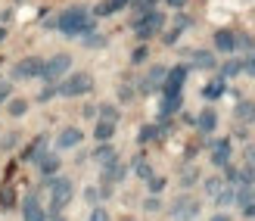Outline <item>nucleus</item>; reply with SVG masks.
<instances>
[{"instance_id": "37", "label": "nucleus", "mask_w": 255, "mask_h": 221, "mask_svg": "<svg viewBox=\"0 0 255 221\" xmlns=\"http://www.w3.org/2000/svg\"><path fill=\"white\" fill-rule=\"evenodd\" d=\"M87 221H109V212L103 209V206H94L91 215H87Z\"/></svg>"}, {"instance_id": "35", "label": "nucleus", "mask_w": 255, "mask_h": 221, "mask_svg": "<svg viewBox=\"0 0 255 221\" xmlns=\"http://www.w3.org/2000/svg\"><path fill=\"white\" fill-rule=\"evenodd\" d=\"M0 147H3L6 153H9L12 147H19V131H9V134H6L3 140H0Z\"/></svg>"}, {"instance_id": "31", "label": "nucleus", "mask_w": 255, "mask_h": 221, "mask_svg": "<svg viewBox=\"0 0 255 221\" xmlns=\"http://www.w3.org/2000/svg\"><path fill=\"white\" fill-rule=\"evenodd\" d=\"M165 184H168V181H165V178H159V175H152V178L146 181V187H149V197H159V193L165 190Z\"/></svg>"}, {"instance_id": "14", "label": "nucleus", "mask_w": 255, "mask_h": 221, "mask_svg": "<svg viewBox=\"0 0 255 221\" xmlns=\"http://www.w3.org/2000/svg\"><path fill=\"white\" fill-rule=\"evenodd\" d=\"M125 6H131V0H103V3H97L94 16H97V19H100V16H112V12H119V9H125Z\"/></svg>"}, {"instance_id": "39", "label": "nucleus", "mask_w": 255, "mask_h": 221, "mask_svg": "<svg viewBox=\"0 0 255 221\" xmlns=\"http://www.w3.org/2000/svg\"><path fill=\"white\" fill-rule=\"evenodd\" d=\"M143 209H146V212H159V209H162V200H159V197H146Z\"/></svg>"}, {"instance_id": "36", "label": "nucleus", "mask_w": 255, "mask_h": 221, "mask_svg": "<svg viewBox=\"0 0 255 221\" xmlns=\"http://www.w3.org/2000/svg\"><path fill=\"white\" fill-rule=\"evenodd\" d=\"M146 56H149V50H146V44H140L134 53H131V62L134 66H140V62H146Z\"/></svg>"}, {"instance_id": "8", "label": "nucleus", "mask_w": 255, "mask_h": 221, "mask_svg": "<svg viewBox=\"0 0 255 221\" xmlns=\"http://www.w3.org/2000/svg\"><path fill=\"white\" fill-rule=\"evenodd\" d=\"M22 221H47V209L41 206L37 193H25V200H22Z\"/></svg>"}, {"instance_id": "12", "label": "nucleus", "mask_w": 255, "mask_h": 221, "mask_svg": "<svg viewBox=\"0 0 255 221\" xmlns=\"http://www.w3.org/2000/svg\"><path fill=\"white\" fill-rule=\"evenodd\" d=\"M59 165H62V159H59V153H44L41 159H37V172H41L44 178H56V172H59Z\"/></svg>"}, {"instance_id": "49", "label": "nucleus", "mask_w": 255, "mask_h": 221, "mask_svg": "<svg viewBox=\"0 0 255 221\" xmlns=\"http://www.w3.org/2000/svg\"><path fill=\"white\" fill-rule=\"evenodd\" d=\"M209 221H231V215H227V212H218V215H212Z\"/></svg>"}, {"instance_id": "2", "label": "nucleus", "mask_w": 255, "mask_h": 221, "mask_svg": "<svg viewBox=\"0 0 255 221\" xmlns=\"http://www.w3.org/2000/svg\"><path fill=\"white\" fill-rule=\"evenodd\" d=\"M91 90H94V75L91 72H72L56 84L59 97H84V94H91Z\"/></svg>"}, {"instance_id": "4", "label": "nucleus", "mask_w": 255, "mask_h": 221, "mask_svg": "<svg viewBox=\"0 0 255 221\" xmlns=\"http://www.w3.org/2000/svg\"><path fill=\"white\" fill-rule=\"evenodd\" d=\"M69 69H72V56L69 53H56V56H50V59H44V69H41V78L47 84H59L62 78L69 75Z\"/></svg>"}, {"instance_id": "15", "label": "nucleus", "mask_w": 255, "mask_h": 221, "mask_svg": "<svg viewBox=\"0 0 255 221\" xmlns=\"http://www.w3.org/2000/svg\"><path fill=\"white\" fill-rule=\"evenodd\" d=\"M234 115H237L240 122H246V125H255V100H240Z\"/></svg>"}, {"instance_id": "16", "label": "nucleus", "mask_w": 255, "mask_h": 221, "mask_svg": "<svg viewBox=\"0 0 255 221\" xmlns=\"http://www.w3.org/2000/svg\"><path fill=\"white\" fill-rule=\"evenodd\" d=\"M224 90H227V78H221V75H218V78H212V81L202 87V97H206V100H218Z\"/></svg>"}, {"instance_id": "46", "label": "nucleus", "mask_w": 255, "mask_h": 221, "mask_svg": "<svg viewBox=\"0 0 255 221\" xmlns=\"http://www.w3.org/2000/svg\"><path fill=\"white\" fill-rule=\"evenodd\" d=\"M165 3H168L171 9H184V6H187V0H165Z\"/></svg>"}, {"instance_id": "40", "label": "nucleus", "mask_w": 255, "mask_h": 221, "mask_svg": "<svg viewBox=\"0 0 255 221\" xmlns=\"http://www.w3.org/2000/svg\"><path fill=\"white\" fill-rule=\"evenodd\" d=\"M243 159H246V165H255V144L243 147Z\"/></svg>"}, {"instance_id": "3", "label": "nucleus", "mask_w": 255, "mask_h": 221, "mask_svg": "<svg viewBox=\"0 0 255 221\" xmlns=\"http://www.w3.org/2000/svg\"><path fill=\"white\" fill-rule=\"evenodd\" d=\"M162 28H165V16L159 9H152V12H146V16H140V19H134V34H137V41H149V37H156V34H162Z\"/></svg>"}, {"instance_id": "22", "label": "nucleus", "mask_w": 255, "mask_h": 221, "mask_svg": "<svg viewBox=\"0 0 255 221\" xmlns=\"http://www.w3.org/2000/svg\"><path fill=\"white\" fill-rule=\"evenodd\" d=\"M193 66L196 69H215V66H218V59H215L209 50H196V53H193Z\"/></svg>"}, {"instance_id": "51", "label": "nucleus", "mask_w": 255, "mask_h": 221, "mask_svg": "<svg viewBox=\"0 0 255 221\" xmlns=\"http://www.w3.org/2000/svg\"><path fill=\"white\" fill-rule=\"evenodd\" d=\"M119 221H137V218H131V215H125V218H119Z\"/></svg>"}, {"instance_id": "17", "label": "nucleus", "mask_w": 255, "mask_h": 221, "mask_svg": "<svg viewBox=\"0 0 255 221\" xmlns=\"http://www.w3.org/2000/svg\"><path fill=\"white\" fill-rule=\"evenodd\" d=\"M91 159H94L97 165H109L112 159H119V153H116V147H112V144H100V147L94 150Z\"/></svg>"}, {"instance_id": "11", "label": "nucleus", "mask_w": 255, "mask_h": 221, "mask_svg": "<svg viewBox=\"0 0 255 221\" xmlns=\"http://www.w3.org/2000/svg\"><path fill=\"white\" fill-rule=\"evenodd\" d=\"M81 140H84L81 128H62V131L56 134V147L59 150H75V147H81Z\"/></svg>"}, {"instance_id": "25", "label": "nucleus", "mask_w": 255, "mask_h": 221, "mask_svg": "<svg viewBox=\"0 0 255 221\" xmlns=\"http://www.w3.org/2000/svg\"><path fill=\"white\" fill-rule=\"evenodd\" d=\"M97 122H119V109L112 106V103H103V106H97Z\"/></svg>"}, {"instance_id": "41", "label": "nucleus", "mask_w": 255, "mask_h": 221, "mask_svg": "<svg viewBox=\"0 0 255 221\" xmlns=\"http://www.w3.org/2000/svg\"><path fill=\"white\" fill-rule=\"evenodd\" d=\"M100 197H103V190H97V187H87V190H84V200H87V203H97Z\"/></svg>"}, {"instance_id": "48", "label": "nucleus", "mask_w": 255, "mask_h": 221, "mask_svg": "<svg viewBox=\"0 0 255 221\" xmlns=\"http://www.w3.org/2000/svg\"><path fill=\"white\" fill-rule=\"evenodd\" d=\"M119 97H122V100H131V97H134V90H131V87H122V90H119Z\"/></svg>"}, {"instance_id": "45", "label": "nucleus", "mask_w": 255, "mask_h": 221, "mask_svg": "<svg viewBox=\"0 0 255 221\" xmlns=\"http://www.w3.org/2000/svg\"><path fill=\"white\" fill-rule=\"evenodd\" d=\"M81 115H84V119H97V106H84Z\"/></svg>"}, {"instance_id": "44", "label": "nucleus", "mask_w": 255, "mask_h": 221, "mask_svg": "<svg viewBox=\"0 0 255 221\" xmlns=\"http://www.w3.org/2000/svg\"><path fill=\"white\" fill-rule=\"evenodd\" d=\"M50 97H56V84H50V87H44V90H41V100H44V103H47Z\"/></svg>"}, {"instance_id": "7", "label": "nucleus", "mask_w": 255, "mask_h": 221, "mask_svg": "<svg viewBox=\"0 0 255 221\" xmlns=\"http://www.w3.org/2000/svg\"><path fill=\"white\" fill-rule=\"evenodd\" d=\"M187 75H190L187 66H171L168 75H165V84H162V97H174V94H181V90H184V81H187Z\"/></svg>"}, {"instance_id": "13", "label": "nucleus", "mask_w": 255, "mask_h": 221, "mask_svg": "<svg viewBox=\"0 0 255 221\" xmlns=\"http://www.w3.org/2000/svg\"><path fill=\"white\" fill-rule=\"evenodd\" d=\"M215 128H218V112H215V109H202L196 115V131L199 134H212Z\"/></svg>"}, {"instance_id": "1", "label": "nucleus", "mask_w": 255, "mask_h": 221, "mask_svg": "<svg viewBox=\"0 0 255 221\" xmlns=\"http://www.w3.org/2000/svg\"><path fill=\"white\" fill-rule=\"evenodd\" d=\"M56 28L66 34V37H84V34L94 31V16L84 6H72V9H66L56 19Z\"/></svg>"}, {"instance_id": "20", "label": "nucleus", "mask_w": 255, "mask_h": 221, "mask_svg": "<svg viewBox=\"0 0 255 221\" xmlns=\"http://www.w3.org/2000/svg\"><path fill=\"white\" fill-rule=\"evenodd\" d=\"M215 47H218L221 53H234V31H227V28L215 31Z\"/></svg>"}, {"instance_id": "6", "label": "nucleus", "mask_w": 255, "mask_h": 221, "mask_svg": "<svg viewBox=\"0 0 255 221\" xmlns=\"http://www.w3.org/2000/svg\"><path fill=\"white\" fill-rule=\"evenodd\" d=\"M41 69H44V59L41 56H25V59H19L16 66H12V78L16 81H28V78H41Z\"/></svg>"}, {"instance_id": "23", "label": "nucleus", "mask_w": 255, "mask_h": 221, "mask_svg": "<svg viewBox=\"0 0 255 221\" xmlns=\"http://www.w3.org/2000/svg\"><path fill=\"white\" fill-rule=\"evenodd\" d=\"M227 187V181L224 178H218V175H215V178H206V181H202V190H206L209 193V197H218V193Z\"/></svg>"}, {"instance_id": "18", "label": "nucleus", "mask_w": 255, "mask_h": 221, "mask_svg": "<svg viewBox=\"0 0 255 221\" xmlns=\"http://www.w3.org/2000/svg\"><path fill=\"white\" fill-rule=\"evenodd\" d=\"M44 153H47V137L41 134V137H37V140H34V144L28 147V150H25V153H22V159H25V162H37V159H41V156H44Z\"/></svg>"}, {"instance_id": "24", "label": "nucleus", "mask_w": 255, "mask_h": 221, "mask_svg": "<svg viewBox=\"0 0 255 221\" xmlns=\"http://www.w3.org/2000/svg\"><path fill=\"white\" fill-rule=\"evenodd\" d=\"M177 109H181V94H174V97H162V119H168V115H174Z\"/></svg>"}, {"instance_id": "10", "label": "nucleus", "mask_w": 255, "mask_h": 221, "mask_svg": "<svg viewBox=\"0 0 255 221\" xmlns=\"http://www.w3.org/2000/svg\"><path fill=\"white\" fill-rule=\"evenodd\" d=\"M212 165L215 168H227V165H231V140H227V137H221V140L212 144Z\"/></svg>"}, {"instance_id": "26", "label": "nucleus", "mask_w": 255, "mask_h": 221, "mask_svg": "<svg viewBox=\"0 0 255 221\" xmlns=\"http://www.w3.org/2000/svg\"><path fill=\"white\" fill-rule=\"evenodd\" d=\"M234 197H237V187H231L227 184L218 197H215V206H218V209H227V206H234Z\"/></svg>"}, {"instance_id": "30", "label": "nucleus", "mask_w": 255, "mask_h": 221, "mask_svg": "<svg viewBox=\"0 0 255 221\" xmlns=\"http://www.w3.org/2000/svg\"><path fill=\"white\" fill-rule=\"evenodd\" d=\"M243 72V59H227L224 66H221V78H234Z\"/></svg>"}, {"instance_id": "28", "label": "nucleus", "mask_w": 255, "mask_h": 221, "mask_svg": "<svg viewBox=\"0 0 255 221\" xmlns=\"http://www.w3.org/2000/svg\"><path fill=\"white\" fill-rule=\"evenodd\" d=\"M196 181H199V168H196V165H187L184 172H181V187L187 190V187H193Z\"/></svg>"}, {"instance_id": "38", "label": "nucleus", "mask_w": 255, "mask_h": 221, "mask_svg": "<svg viewBox=\"0 0 255 221\" xmlns=\"http://www.w3.org/2000/svg\"><path fill=\"white\" fill-rule=\"evenodd\" d=\"M177 37H181V28H171V31H165V34H162V44H168V47H171V44H177Z\"/></svg>"}, {"instance_id": "27", "label": "nucleus", "mask_w": 255, "mask_h": 221, "mask_svg": "<svg viewBox=\"0 0 255 221\" xmlns=\"http://www.w3.org/2000/svg\"><path fill=\"white\" fill-rule=\"evenodd\" d=\"M134 175H137L140 181H149V178H152V165L143 159V156H137V159H134Z\"/></svg>"}, {"instance_id": "34", "label": "nucleus", "mask_w": 255, "mask_h": 221, "mask_svg": "<svg viewBox=\"0 0 255 221\" xmlns=\"http://www.w3.org/2000/svg\"><path fill=\"white\" fill-rule=\"evenodd\" d=\"M81 41H84V47H103V44H106L103 37H100V31H91V34H84Z\"/></svg>"}, {"instance_id": "52", "label": "nucleus", "mask_w": 255, "mask_h": 221, "mask_svg": "<svg viewBox=\"0 0 255 221\" xmlns=\"http://www.w3.org/2000/svg\"><path fill=\"white\" fill-rule=\"evenodd\" d=\"M3 37H6V31H3V28H0V44H3Z\"/></svg>"}, {"instance_id": "33", "label": "nucleus", "mask_w": 255, "mask_h": 221, "mask_svg": "<svg viewBox=\"0 0 255 221\" xmlns=\"http://www.w3.org/2000/svg\"><path fill=\"white\" fill-rule=\"evenodd\" d=\"M240 184L255 187V165H243V168H240Z\"/></svg>"}, {"instance_id": "9", "label": "nucleus", "mask_w": 255, "mask_h": 221, "mask_svg": "<svg viewBox=\"0 0 255 221\" xmlns=\"http://www.w3.org/2000/svg\"><path fill=\"white\" fill-rule=\"evenodd\" d=\"M165 75H168V69H165V66H152L143 75V81H140V94H156V90H162Z\"/></svg>"}, {"instance_id": "43", "label": "nucleus", "mask_w": 255, "mask_h": 221, "mask_svg": "<svg viewBox=\"0 0 255 221\" xmlns=\"http://www.w3.org/2000/svg\"><path fill=\"white\" fill-rule=\"evenodd\" d=\"M243 72H246V75H255V53H249V56L243 59Z\"/></svg>"}, {"instance_id": "32", "label": "nucleus", "mask_w": 255, "mask_h": 221, "mask_svg": "<svg viewBox=\"0 0 255 221\" xmlns=\"http://www.w3.org/2000/svg\"><path fill=\"white\" fill-rule=\"evenodd\" d=\"M252 47H255V41L249 34H234V50H246V53H249Z\"/></svg>"}, {"instance_id": "29", "label": "nucleus", "mask_w": 255, "mask_h": 221, "mask_svg": "<svg viewBox=\"0 0 255 221\" xmlns=\"http://www.w3.org/2000/svg\"><path fill=\"white\" fill-rule=\"evenodd\" d=\"M12 119H22L25 112H28V100H22V97H16V100H9V109H6Z\"/></svg>"}, {"instance_id": "21", "label": "nucleus", "mask_w": 255, "mask_h": 221, "mask_svg": "<svg viewBox=\"0 0 255 221\" xmlns=\"http://www.w3.org/2000/svg\"><path fill=\"white\" fill-rule=\"evenodd\" d=\"M234 203L243 209V206H249V203H255V187H249V184H240L237 187V197H234Z\"/></svg>"}, {"instance_id": "19", "label": "nucleus", "mask_w": 255, "mask_h": 221, "mask_svg": "<svg viewBox=\"0 0 255 221\" xmlns=\"http://www.w3.org/2000/svg\"><path fill=\"white\" fill-rule=\"evenodd\" d=\"M112 134H116V122H97V128H94V140H97V144H109Z\"/></svg>"}, {"instance_id": "47", "label": "nucleus", "mask_w": 255, "mask_h": 221, "mask_svg": "<svg viewBox=\"0 0 255 221\" xmlns=\"http://www.w3.org/2000/svg\"><path fill=\"white\" fill-rule=\"evenodd\" d=\"M243 215H246V218H255V203H249V206H243Z\"/></svg>"}, {"instance_id": "50", "label": "nucleus", "mask_w": 255, "mask_h": 221, "mask_svg": "<svg viewBox=\"0 0 255 221\" xmlns=\"http://www.w3.org/2000/svg\"><path fill=\"white\" fill-rule=\"evenodd\" d=\"M47 221H66V218H62V215H56V218H47Z\"/></svg>"}, {"instance_id": "5", "label": "nucleus", "mask_w": 255, "mask_h": 221, "mask_svg": "<svg viewBox=\"0 0 255 221\" xmlns=\"http://www.w3.org/2000/svg\"><path fill=\"white\" fill-rule=\"evenodd\" d=\"M168 215L174 218V221H196L199 218V200H193V197H177L174 203H171V209H168Z\"/></svg>"}, {"instance_id": "42", "label": "nucleus", "mask_w": 255, "mask_h": 221, "mask_svg": "<svg viewBox=\"0 0 255 221\" xmlns=\"http://www.w3.org/2000/svg\"><path fill=\"white\" fill-rule=\"evenodd\" d=\"M9 94H12V84H9V81H0V103H6Z\"/></svg>"}]
</instances>
